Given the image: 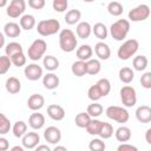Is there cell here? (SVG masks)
Returning a JSON list of instances; mask_svg holds the SVG:
<instances>
[{
    "instance_id": "41",
    "label": "cell",
    "mask_w": 151,
    "mask_h": 151,
    "mask_svg": "<svg viewBox=\"0 0 151 151\" xmlns=\"http://www.w3.org/2000/svg\"><path fill=\"white\" fill-rule=\"evenodd\" d=\"M88 149H90V151H105L106 145H105V142H103V139L94 138L90 142Z\"/></svg>"
},
{
    "instance_id": "48",
    "label": "cell",
    "mask_w": 151,
    "mask_h": 151,
    "mask_svg": "<svg viewBox=\"0 0 151 151\" xmlns=\"http://www.w3.org/2000/svg\"><path fill=\"white\" fill-rule=\"evenodd\" d=\"M117 151H138V147L129 143H122L117 147Z\"/></svg>"
},
{
    "instance_id": "46",
    "label": "cell",
    "mask_w": 151,
    "mask_h": 151,
    "mask_svg": "<svg viewBox=\"0 0 151 151\" xmlns=\"http://www.w3.org/2000/svg\"><path fill=\"white\" fill-rule=\"evenodd\" d=\"M140 84L144 88H151V72H145L140 77Z\"/></svg>"
},
{
    "instance_id": "35",
    "label": "cell",
    "mask_w": 151,
    "mask_h": 151,
    "mask_svg": "<svg viewBox=\"0 0 151 151\" xmlns=\"http://www.w3.org/2000/svg\"><path fill=\"white\" fill-rule=\"evenodd\" d=\"M71 71L76 77L85 76L86 74V64H85V61H80V60L74 61L71 66Z\"/></svg>"
},
{
    "instance_id": "27",
    "label": "cell",
    "mask_w": 151,
    "mask_h": 151,
    "mask_svg": "<svg viewBox=\"0 0 151 151\" xmlns=\"http://www.w3.org/2000/svg\"><path fill=\"white\" fill-rule=\"evenodd\" d=\"M80 18H81V12H80L79 9H76V8H74V9L67 11L64 19H65V22H66L67 25H76V24L79 22Z\"/></svg>"
},
{
    "instance_id": "10",
    "label": "cell",
    "mask_w": 151,
    "mask_h": 151,
    "mask_svg": "<svg viewBox=\"0 0 151 151\" xmlns=\"http://www.w3.org/2000/svg\"><path fill=\"white\" fill-rule=\"evenodd\" d=\"M24 73H25V77L28 80L35 81V80H39L42 77V67L39 66L38 64H34V63L28 64L27 66H25Z\"/></svg>"
},
{
    "instance_id": "45",
    "label": "cell",
    "mask_w": 151,
    "mask_h": 151,
    "mask_svg": "<svg viewBox=\"0 0 151 151\" xmlns=\"http://www.w3.org/2000/svg\"><path fill=\"white\" fill-rule=\"evenodd\" d=\"M52 6H53V9L55 12L61 13V12H65L67 9L68 2H67V0H53Z\"/></svg>"
},
{
    "instance_id": "52",
    "label": "cell",
    "mask_w": 151,
    "mask_h": 151,
    "mask_svg": "<svg viewBox=\"0 0 151 151\" xmlns=\"http://www.w3.org/2000/svg\"><path fill=\"white\" fill-rule=\"evenodd\" d=\"M52 151H67V149L65 146H63V145H57Z\"/></svg>"
},
{
    "instance_id": "51",
    "label": "cell",
    "mask_w": 151,
    "mask_h": 151,
    "mask_svg": "<svg viewBox=\"0 0 151 151\" xmlns=\"http://www.w3.org/2000/svg\"><path fill=\"white\" fill-rule=\"evenodd\" d=\"M145 139L147 144H151V129H147L145 132Z\"/></svg>"
},
{
    "instance_id": "44",
    "label": "cell",
    "mask_w": 151,
    "mask_h": 151,
    "mask_svg": "<svg viewBox=\"0 0 151 151\" xmlns=\"http://www.w3.org/2000/svg\"><path fill=\"white\" fill-rule=\"evenodd\" d=\"M87 97H88V99L92 100V101H98L100 98H103V97H101V93H100V91H99V88L97 87L96 84L92 85V86L88 88V91H87Z\"/></svg>"
},
{
    "instance_id": "6",
    "label": "cell",
    "mask_w": 151,
    "mask_h": 151,
    "mask_svg": "<svg viewBox=\"0 0 151 151\" xmlns=\"http://www.w3.org/2000/svg\"><path fill=\"white\" fill-rule=\"evenodd\" d=\"M107 118L117 122V123H120V124H124L129 120L130 118V114L127 112L126 109L122 107V106H117V105H111L106 109L105 111Z\"/></svg>"
},
{
    "instance_id": "28",
    "label": "cell",
    "mask_w": 151,
    "mask_h": 151,
    "mask_svg": "<svg viewBox=\"0 0 151 151\" xmlns=\"http://www.w3.org/2000/svg\"><path fill=\"white\" fill-rule=\"evenodd\" d=\"M92 33H93L99 40H105V39L107 38L109 31H107V27L105 26V24H103V22H97V24H94V26L92 27Z\"/></svg>"
},
{
    "instance_id": "43",
    "label": "cell",
    "mask_w": 151,
    "mask_h": 151,
    "mask_svg": "<svg viewBox=\"0 0 151 151\" xmlns=\"http://www.w3.org/2000/svg\"><path fill=\"white\" fill-rule=\"evenodd\" d=\"M11 66H12L11 59L6 54L0 55V74H6Z\"/></svg>"
},
{
    "instance_id": "19",
    "label": "cell",
    "mask_w": 151,
    "mask_h": 151,
    "mask_svg": "<svg viewBox=\"0 0 151 151\" xmlns=\"http://www.w3.org/2000/svg\"><path fill=\"white\" fill-rule=\"evenodd\" d=\"M28 125L33 130H39L45 125V116L39 112H34L28 118Z\"/></svg>"
},
{
    "instance_id": "50",
    "label": "cell",
    "mask_w": 151,
    "mask_h": 151,
    "mask_svg": "<svg viewBox=\"0 0 151 151\" xmlns=\"http://www.w3.org/2000/svg\"><path fill=\"white\" fill-rule=\"evenodd\" d=\"M34 151H52L47 145H45V144H39L35 149H34Z\"/></svg>"
},
{
    "instance_id": "18",
    "label": "cell",
    "mask_w": 151,
    "mask_h": 151,
    "mask_svg": "<svg viewBox=\"0 0 151 151\" xmlns=\"http://www.w3.org/2000/svg\"><path fill=\"white\" fill-rule=\"evenodd\" d=\"M92 54H93V50L90 45H80L76 51V55L80 61H87L92 59Z\"/></svg>"
},
{
    "instance_id": "24",
    "label": "cell",
    "mask_w": 151,
    "mask_h": 151,
    "mask_svg": "<svg viewBox=\"0 0 151 151\" xmlns=\"http://www.w3.org/2000/svg\"><path fill=\"white\" fill-rule=\"evenodd\" d=\"M131 136H132V132L131 130L127 127V126H119L116 132H114V137L118 142L120 143H125V142H129L131 139Z\"/></svg>"
},
{
    "instance_id": "33",
    "label": "cell",
    "mask_w": 151,
    "mask_h": 151,
    "mask_svg": "<svg viewBox=\"0 0 151 151\" xmlns=\"http://www.w3.org/2000/svg\"><path fill=\"white\" fill-rule=\"evenodd\" d=\"M103 111H104L103 105L99 104V103H97V101H93L92 104H90V105L87 106V110H86L87 114H88L91 118H97V117H99V116L103 113Z\"/></svg>"
},
{
    "instance_id": "17",
    "label": "cell",
    "mask_w": 151,
    "mask_h": 151,
    "mask_svg": "<svg viewBox=\"0 0 151 151\" xmlns=\"http://www.w3.org/2000/svg\"><path fill=\"white\" fill-rule=\"evenodd\" d=\"M59 83H60L59 77L57 74L52 73V72L42 76V85L47 90H54V88H57L59 86Z\"/></svg>"
},
{
    "instance_id": "26",
    "label": "cell",
    "mask_w": 151,
    "mask_h": 151,
    "mask_svg": "<svg viewBox=\"0 0 151 151\" xmlns=\"http://www.w3.org/2000/svg\"><path fill=\"white\" fill-rule=\"evenodd\" d=\"M85 64H86V74L96 76L101 70V64L98 59H90V60L85 61Z\"/></svg>"
},
{
    "instance_id": "20",
    "label": "cell",
    "mask_w": 151,
    "mask_h": 151,
    "mask_svg": "<svg viewBox=\"0 0 151 151\" xmlns=\"http://www.w3.org/2000/svg\"><path fill=\"white\" fill-rule=\"evenodd\" d=\"M76 32H77L78 38H80V39H87L91 35V33H92V26L87 21H80L77 25Z\"/></svg>"
},
{
    "instance_id": "40",
    "label": "cell",
    "mask_w": 151,
    "mask_h": 151,
    "mask_svg": "<svg viewBox=\"0 0 151 151\" xmlns=\"http://www.w3.org/2000/svg\"><path fill=\"white\" fill-rule=\"evenodd\" d=\"M12 129V125H11V122L9 119L0 112V134H6L9 132V130Z\"/></svg>"
},
{
    "instance_id": "11",
    "label": "cell",
    "mask_w": 151,
    "mask_h": 151,
    "mask_svg": "<svg viewBox=\"0 0 151 151\" xmlns=\"http://www.w3.org/2000/svg\"><path fill=\"white\" fill-rule=\"evenodd\" d=\"M44 138L50 144H58L61 139V132L57 126H48L44 131Z\"/></svg>"
},
{
    "instance_id": "7",
    "label": "cell",
    "mask_w": 151,
    "mask_h": 151,
    "mask_svg": "<svg viewBox=\"0 0 151 151\" xmlns=\"http://www.w3.org/2000/svg\"><path fill=\"white\" fill-rule=\"evenodd\" d=\"M120 100L124 106L126 107H132L137 103V93L134 87L130 85H125L120 88Z\"/></svg>"
},
{
    "instance_id": "21",
    "label": "cell",
    "mask_w": 151,
    "mask_h": 151,
    "mask_svg": "<svg viewBox=\"0 0 151 151\" xmlns=\"http://www.w3.org/2000/svg\"><path fill=\"white\" fill-rule=\"evenodd\" d=\"M5 87H6V91L11 94H17L20 92L21 90V83L20 80L17 78V77H9L7 78L6 80V84H5Z\"/></svg>"
},
{
    "instance_id": "30",
    "label": "cell",
    "mask_w": 151,
    "mask_h": 151,
    "mask_svg": "<svg viewBox=\"0 0 151 151\" xmlns=\"http://www.w3.org/2000/svg\"><path fill=\"white\" fill-rule=\"evenodd\" d=\"M21 52H24L22 46L17 41H12V42L7 44L6 47H5V53L8 58H11V57H13L18 53H21Z\"/></svg>"
},
{
    "instance_id": "36",
    "label": "cell",
    "mask_w": 151,
    "mask_h": 151,
    "mask_svg": "<svg viewBox=\"0 0 151 151\" xmlns=\"http://www.w3.org/2000/svg\"><path fill=\"white\" fill-rule=\"evenodd\" d=\"M100 126H101V120H99L97 118H92L85 129H86V131H87L88 134H91V136H98L99 130H100Z\"/></svg>"
},
{
    "instance_id": "3",
    "label": "cell",
    "mask_w": 151,
    "mask_h": 151,
    "mask_svg": "<svg viewBox=\"0 0 151 151\" xmlns=\"http://www.w3.org/2000/svg\"><path fill=\"white\" fill-rule=\"evenodd\" d=\"M60 29V22L57 19H45L40 20L37 25V32L41 37L53 35Z\"/></svg>"
},
{
    "instance_id": "42",
    "label": "cell",
    "mask_w": 151,
    "mask_h": 151,
    "mask_svg": "<svg viewBox=\"0 0 151 151\" xmlns=\"http://www.w3.org/2000/svg\"><path fill=\"white\" fill-rule=\"evenodd\" d=\"M9 59H11V63H12L14 66H17V67L25 66V65H26V61H27V57L25 55V53H24V52L18 53V54H15V55L11 57Z\"/></svg>"
},
{
    "instance_id": "8",
    "label": "cell",
    "mask_w": 151,
    "mask_h": 151,
    "mask_svg": "<svg viewBox=\"0 0 151 151\" xmlns=\"http://www.w3.org/2000/svg\"><path fill=\"white\" fill-rule=\"evenodd\" d=\"M150 13H151L150 7L145 4H142V5H138L137 7L132 8L129 12V19L131 21H134V22L144 21L150 17Z\"/></svg>"
},
{
    "instance_id": "37",
    "label": "cell",
    "mask_w": 151,
    "mask_h": 151,
    "mask_svg": "<svg viewBox=\"0 0 151 151\" xmlns=\"http://www.w3.org/2000/svg\"><path fill=\"white\" fill-rule=\"evenodd\" d=\"M124 7L119 1H111L107 5V12L113 17H119L123 14Z\"/></svg>"
},
{
    "instance_id": "38",
    "label": "cell",
    "mask_w": 151,
    "mask_h": 151,
    "mask_svg": "<svg viewBox=\"0 0 151 151\" xmlns=\"http://www.w3.org/2000/svg\"><path fill=\"white\" fill-rule=\"evenodd\" d=\"M96 85H97V87L99 88V91H100V93H101V97H106V96L110 93V91H111V83H110V80H109L107 78H101V79H99V80L96 83Z\"/></svg>"
},
{
    "instance_id": "22",
    "label": "cell",
    "mask_w": 151,
    "mask_h": 151,
    "mask_svg": "<svg viewBox=\"0 0 151 151\" xmlns=\"http://www.w3.org/2000/svg\"><path fill=\"white\" fill-rule=\"evenodd\" d=\"M4 33L8 38H17L21 33V27L19 26V24L11 21L4 26Z\"/></svg>"
},
{
    "instance_id": "9",
    "label": "cell",
    "mask_w": 151,
    "mask_h": 151,
    "mask_svg": "<svg viewBox=\"0 0 151 151\" xmlns=\"http://www.w3.org/2000/svg\"><path fill=\"white\" fill-rule=\"evenodd\" d=\"M26 9V2L24 0H12L7 7L6 13L9 18H19Z\"/></svg>"
},
{
    "instance_id": "49",
    "label": "cell",
    "mask_w": 151,
    "mask_h": 151,
    "mask_svg": "<svg viewBox=\"0 0 151 151\" xmlns=\"http://www.w3.org/2000/svg\"><path fill=\"white\" fill-rule=\"evenodd\" d=\"M9 149V143L5 137H0V151H7Z\"/></svg>"
},
{
    "instance_id": "16",
    "label": "cell",
    "mask_w": 151,
    "mask_h": 151,
    "mask_svg": "<svg viewBox=\"0 0 151 151\" xmlns=\"http://www.w3.org/2000/svg\"><path fill=\"white\" fill-rule=\"evenodd\" d=\"M136 118L143 124L151 122V107L149 105H142L136 110Z\"/></svg>"
},
{
    "instance_id": "31",
    "label": "cell",
    "mask_w": 151,
    "mask_h": 151,
    "mask_svg": "<svg viewBox=\"0 0 151 151\" xmlns=\"http://www.w3.org/2000/svg\"><path fill=\"white\" fill-rule=\"evenodd\" d=\"M147 64H149V60H147V57L146 55H137L133 58V61H132V65H133V68L136 71H144L146 67H147Z\"/></svg>"
},
{
    "instance_id": "53",
    "label": "cell",
    "mask_w": 151,
    "mask_h": 151,
    "mask_svg": "<svg viewBox=\"0 0 151 151\" xmlns=\"http://www.w3.org/2000/svg\"><path fill=\"white\" fill-rule=\"evenodd\" d=\"M4 45H5V35H4V33L0 32V48L4 47Z\"/></svg>"
},
{
    "instance_id": "54",
    "label": "cell",
    "mask_w": 151,
    "mask_h": 151,
    "mask_svg": "<svg viewBox=\"0 0 151 151\" xmlns=\"http://www.w3.org/2000/svg\"><path fill=\"white\" fill-rule=\"evenodd\" d=\"M9 151H25L24 150V147L22 146H19V145H15V146H13Z\"/></svg>"
},
{
    "instance_id": "1",
    "label": "cell",
    "mask_w": 151,
    "mask_h": 151,
    "mask_svg": "<svg viewBox=\"0 0 151 151\" xmlns=\"http://www.w3.org/2000/svg\"><path fill=\"white\" fill-rule=\"evenodd\" d=\"M77 45H78V40H77V37L73 31H71L70 28H64L60 31L59 46L63 52H66V53L73 52L76 50Z\"/></svg>"
},
{
    "instance_id": "5",
    "label": "cell",
    "mask_w": 151,
    "mask_h": 151,
    "mask_svg": "<svg viewBox=\"0 0 151 151\" xmlns=\"http://www.w3.org/2000/svg\"><path fill=\"white\" fill-rule=\"evenodd\" d=\"M46 50H47V44H46V41H45L44 39H35V40L31 44V46L28 47V50H27V55H28V58H29L31 60L38 61V60H40V59L44 57Z\"/></svg>"
},
{
    "instance_id": "25",
    "label": "cell",
    "mask_w": 151,
    "mask_h": 151,
    "mask_svg": "<svg viewBox=\"0 0 151 151\" xmlns=\"http://www.w3.org/2000/svg\"><path fill=\"white\" fill-rule=\"evenodd\" d=\"M118 76H119V79H120L122 83H124V84H130V83L133 80V78H134V72H133V70H132L131 67L124 66V67H122V68L119 70Z\"/></svg>"
},
{
    "instance_id": "34",
    "label": "cell",
    "mask_w": 151,
    "mask_h": 151,
    "mask_svg": "<svg viewBox=\"0 0 151 151\" xmlns=\"http://www.w3.org/2000/svg\"><path fill=\"white\" fill-rule=\"evenodd\" d=\"M98 136L100 137V139H109V138H111L113 136V126L110 123L101 122V126H100Z\"/></svg>"
},
{
    "instance_id": "23",
    "label": "cell",
    "mask_w": 151,
    "mask_h": 151,
    "mask_svg": "<svg viewBox=\"0 0 151 151\" xmlns=\"http://www.w3.org/2000/svg\"><path fill=\"white\" fill-rule=\"evenodd\" d=\"M35 25H37V21L32 14H24L19 20V26L21 27V29H25V31H29L34 28Z\"/></svg>"
},
{
    "instance_id": "55",
    "label": "cell",
    "mask_w": 151,
    "mask_h": 151,
    "mask_svg": "<svg viewBox=\"0 0 151 151\" xmlns=\"http://www.w3.org/2000/svg\"><path fill=\"white\" fill-rule=\"evenodd\" d=\"M7 5H8L7 0H0V7H5V6H7Z\"/></svg>"
},
{
    "instance_id": "14",
    "label": "cell",
    "mask_w": 151,
    "mask_h": 151,
    "mask_svg": "<svg viewBox=\"0 0 151 151\" xmlns=\"http://www.w3.org/2000/svg\"><path fill=\"white\" fill-rule=\"evenodd\" d=\"M47 114L51 119L59 122L65 118V110L63 106L58 104H51L47 106Z\"/></svg>"
},
{
    "instance_id": "29",
    "label": "cell",
    "mask_w": 151,
    "mask_h": 151,
    "mask_svg": "<svg viewBox=\"0 0 151 151\" xmlns=\"http://www.w3.org/2000/svg\"><path fill=\"white\" fill-rule=\"evenodd\" d=\"M42 65L47 71L53 72L59 67V60L54 55H45L42 60Z\"/></svg>"
},
{
    "instance_id": "47",
    "label": "cell",
    "mask_w": 151,
    "mask_h": 151,
    "mask_svg": "<svg viewBox=\"0 0 151 151\" xmlns=\"http://www.w3.org/2000/svg\"><path fill=\"white\" fill-rule=\"evenodd\" d=\"M45 0H28V6L33 9H41L45 7Z\"/></svg>"
},
{
    "instance_id": "13",
    "label": "cell",
    "mask_w": 151,
    "mask_h": 151,
    "mask_svg": "<svg viewBox=\"0 0 151 151\" xmlns=\"http://www.w3.org/2000/svg\"><path fill=\"white\" fill-rule=\"evenodd\" d=\"M94 53L98 57V60H107L111 57V48L104 41H98L94 45Z\"/></svg>"
},
{
    "instance_id": "2",
    "label": "cell",
    "mask_w": 151,
    "mask_h": 151,
    "mask_svg": "<svg viewBox=\"0 0 151 151\" xmlns=\"http://www.w3.org/2000/svg\"><path fill=\"white\" fill-rule=\"evenodd\" d=\"M130 32V21L126 19H118L110 26V34L117 41H123Z\"/></svg>"
},
{
    "instance_id": "32",
    "label": "cell",
    "mask_w": 151,
    "mask_h": 151,
    "mask_svg": "<svg viewBox=\"0 0 151 151\" xmlns=\"http://www.w3.org/2000/svg\"><path fill=\"white\" fill-rule=\"evenodd\" d=\"M12 131L14 137L17 138H22V136L27 132V124L22 120H18L14 123V125L12 126Z\"/></svg>"
},
{
    "instance_id": "39",
    "label": "cell",
    "mask_w": 151,
    "mask_h": 151,
    "mask_svg": "<svg viewBox=\"0 0 151 151\" xmlns=\"http://www.w3.org/2000/svg\"><path fill=\"white\" fill-rule=\"evenodd\" d=\"M92 118L87 114V112H79L77 116H76V119H74V123L80 129H85L87 126V124L90 123Z\"/></svg>"
},
{
    "instance_id": "4",
    "label": "cell",
    "mask_w": 151,
    "mask_h": 151,
    "mask_svg": "<svg viewBox=\"0 0 151 151\" xmlns=\"http://www.w3.org/2000/svg\"><path fill=\"white\" fill-rule=\"evenodd\" d=\"M138 48H139L138 40L137 39H129L119 46V48L117 51V55L120 60H127L136 54Z\"/></svg>"
},
{
    "instance_id": "15",
    "label": "cell",
    "mask_w": 151,
    "mask_h": 151,
    "mask_svg": "<svg viewBox=\"0 0 151 151\" xmlns=\"http://www.w3.org/2000/svg\"><path fill=\"white\" fill-rule=\"evenodd\" d=\"M45 105V98L41 94L34 93L32 96H29V98L27 99V106L29 110L32 111H39L40 109H42Z\"/></svg>"
},
{
    "instance_id": "12",
    "label": "cell",
    "mask_w": 151,
    "mask_h": 151,
    "mask_svg": "<svg viewBox=\"0 0 151 151\" xmlns=\"http://www.w3.org/2000/svg\"><path fill=\"white\" fill-rule=\"evenodd\" d=\"M40 142V137L38 134V132H26L22 136V146L26 149H35L39 145Z\"/></svg>"
}]
</instances>
